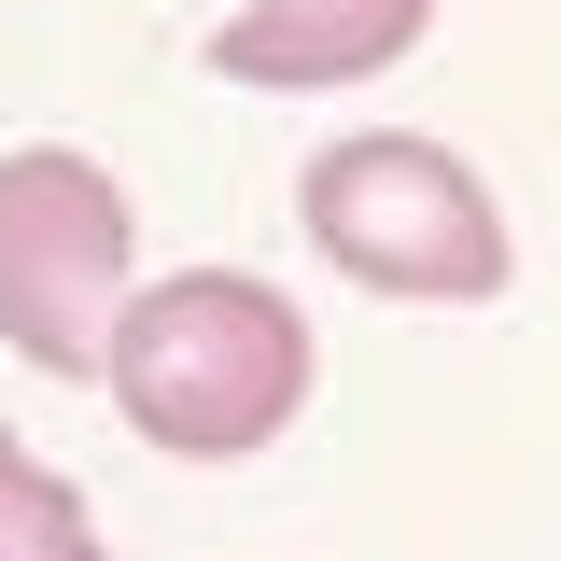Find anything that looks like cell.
I'll return each instance as SVG.
<instances>
[{"instance_id":"obj_1","label":"cell","mask_w":561,"mask_h":561,"mask_svg":"<svg viewBox=\"0 0 561 561\" xmlns=\"http://www.w3.org/2000/svg\"><path fill=\"white\" fill-rule=\"evenodd\" d=\"M309 323L295 295L253 267H183V280H140L113 309V408L169 449V463H253L280 449V421L309 408Z\"/></svg>"},{"instance_id":"obj_2","label":"cell","mask_w":561,"mask_h":561,"mask_svg":"<svg viewBox=\"0 0 561 561\" xmlns=\"http://www.w3.org/2000/svg\"><path fill=\"white\" fill-rule=\"evenodd\" d=\"M295 225H309V253L337 280H365V295H421V309L505 295V210H491V183L449 140H408V127L323 140L309 183H295Z\"/></svg>"},{"instance_id":"obj_3","label":"cell","mask_w":561,"mask_h":561,"mask_svg":"<svg viewBox=\"0 0 561 561\" xmlns=\"http://www.w3.org/2000/svg\"><path fill=\"white\" fill-rule=\"evenodd\" d=\"M127 253H140V210L99 154H70V140L0 154V337L43 379H99L113 365Z\"/></svg>"},{"instance_id":"obj_4","label":"cell","mask_w":561,"mask_h":561,"mask_svg":"<svg viewBox=\"0 0 561 561\" xmlns=\"http://www.w3.org/2000/svg\"><path fill=\"white\" fill-rule=\"evenodd\" d=\"M421 28H435V0H239L210 28V70L267 84V99H337L365 70H393Z\"/></svg>"},{"instance_id":"obj_5","label":"cell","mask_w":561,"mask_h":561,"mask_svg":"<svg viewBox=\"0 0 561 561\" xmlns=\"http://www.w3.org/2000/svg\"><path fill=\"white\" fill-rule=\"evenodd\" d=\"M0 561H113L99 519H84V491H70L28 435H0Z\"/></svg>"}]
</instances>
